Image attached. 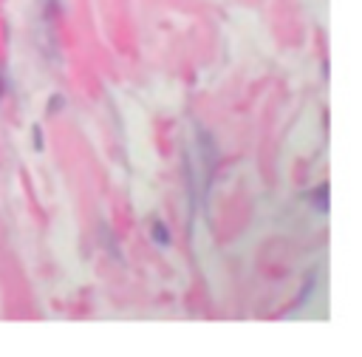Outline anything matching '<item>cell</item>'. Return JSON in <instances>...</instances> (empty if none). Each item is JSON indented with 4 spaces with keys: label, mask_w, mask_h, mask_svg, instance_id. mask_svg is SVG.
Instances as JSON below:
<instances>
[]
</instances>
